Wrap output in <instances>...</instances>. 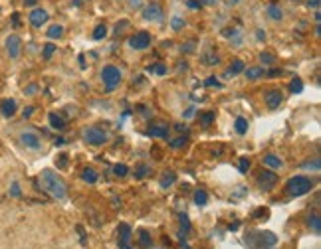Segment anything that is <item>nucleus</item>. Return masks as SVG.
<instances>
[{
  "mask_svg": "<svg viewBox=\"0 0 321 249\" xmlns=\"http://www.w3.org/2000/svg\"><path fill=\"white\" fill-rule=\"evenodd\" d=\"M68 157H66V155H62V157H60V168H66V164H68Z\"/></svg>",
  "mask_w": 321,
  "mask_h": 249,
  "instance_id": "49530a36",
  "label": "nucleus"
},
{
  "mask_svg": "<svg viewBox=\"0 0 321 249\" xmlns=\"http://www.w3.org/2000/svg\"><path fill=\"white\" fill-rule=\"evenodd\" d=\"M175 180H177V174H175V172H165V176L160 178V188H167V186L175 184Z\"/></svg>",
  "mask_w": 321,
  "mask_h": 249,
  "instance_id": "bb28decb",
  "label": "nucleus"
},
{
  "mask_svg": "<svg viewBox=\"0 0 321 249\" xmlns=\"http://www.w3.org/2000/svg\"><path fill=\"white\" fill-rule=\"evenodd\" d=\"M234 129H236L238 135H246V131H248V121H246L244 117H238V119L234 121Z\"/></svg>",
  "mask_w": 321,
  "mask_h": 249,
  "instance_id": "6ab92c4d",
  "label": "nucleus"
},
{
  "mask_svg": "<svg viewBox=\"0 0 321 249\" xmlns=\"http://www.w3.org/2000/svg\"><path fill=\"white\" fill-rule=\"evenodd\" d=\"M264 99H266V105L270 109H277L282 105V101H284V93L279 89H270L264 93Z\"/></svg>",
  "mask_w": 321,
  "mask_h": 249,
  "instance_id": "1a4fd4ad",
  "label": "nucleus"
},
{
  "mask_svg": "<svg viewBox=\"0 0 321 249\" xmlns=\"http://www.w3.org/2000/svg\"><path fill=\"white\" fill-rule=\"evenodd\" d=\"M260 62L272 66V64H275V58L272 56V54H268V52H262V54H260Z\"/></svg>",
  "mask_w": 321,
  "mask_h": 249,
  "instance_id": "7c9ffc66",
  "label": "nucleus"
},
{
  "mask_svg": "<svg viewBox=\"0 0 321 249\" xmlns=\"http://www.w3.org/2000/svg\"><path fill=\"white\" fill-rule=\"evenodd\" d=\"M62 34H64V28H62L60 24H54V26H50V30H48V38H50V40L62 38Z\"/></svg>",
  "mask_w": 321,
  "mask_h": 249,
  "instance_id": "b1692460",
  "label": "nucleus"
},
{
  "mask_svg": "<svg viewBox=\"0 0 321 249\" xmlns=\"http://www.w3.org/2000/svg\"><path fill=\"white\" fill-rule=\"evenodd\" d=\"M6 52H8V56L12 60L20 58V52H22V40H20V36L12 34V36L6 38Z\"/></svg>",
  "mask_w": 321,
  "mask_h": 249,
  "instance_id": "0eeeda50",
  "label": "nucleus"
},
{
  "mask_svg": "<svg viewBox=\"0 0 321 249\" xmlns=\"http://www.w3.org/2000/svg\"><path fill=\"white\" fill-rule=\"evenodd\" d=\"M200 121H203L205 125H210V123L214 121V113H212V111H210V113H205L203 117H200Z\"/></svg>",
  "mask_w": 321,
  "mask_h": 249,
  "instance_id": "4c0bfd02",
  "label": "nucleus"
},
{
  "mask_svg": "<svg viewBox=\"0 0 321 249\" xmlns=\"http://www.w3.org/2000/svg\"><path fill=\"white\" fill-rule=\"evenodd\" d=\"M242 71H244V62H242V60H234V62H232V66L226 69L224 77H230V75H238V73H242Z\"/></svg>",
  "mask_w": 321,
  "mask_h": 249,
  "instance_id": "2eb2a0df",
  "label": "nucleus"
},
{
  "mask_svg": "<svg viewBox=\"0 0 321 249\" xmlns=\"http://www.w3.org/2000/svg\"><path fill=\"white\" fill-rule=\"evenodd\" d=\"M186 4H188V8H192V10H196V8H200V2H194V0H188Z\"/></svg>",
  "mask_w": 321,
  "mask_h": 249,
  "instance_id": "c03bdc74",
  "label": "nucleus"
},
{
  "mask_svg": "<svg viewBox=\"0 0 321 249\" xmlns=\"http://www.w3.org/2000/svg\"><path fill=\"white\" fill-rule=\"evenodd\" d=\"M244 75L248 79H260L262 75H266V71H264V68H248L244 69Z\"/></svg>",
  "mask_w": 321,
  "mask_h": 249,
  "instance_id": "412c9836",
  "label": "nucleus"
},
{
  "mask_svg": "<svg viewBox=\"0 0 321 249\" xmlns=\"http://www.w3.org/2000/svg\"><path fill=\"white\" fill-rule=\"evenodd\" d=\"M171 28H173L175 32H179L181 28H184V18H181V16H175V18L171 20Z\"/></svg>",
  "mask_w": 321,
  "mask_h": 249,
  "instance_id": "c85d7f7f",
  "label": "nucleus"
},
{
  "mask_svg": "<svg viewBox=\"0 0 321 249\" xmlns=\"http://www.w3.org/2000/svg\"><path fill=\"white\" fill-rule=\"evenodd\" d=\"M207 85L208 87H222V83L216 79V77H208L207 79Z\"/></svg>",
  "mask_w": 321,
  "mask_h": 249,
  "instance_id": "58836bf2",
  "label": "nucleus"
},
{
  "mask_svg": "<svg viewBox=\"0 0 321 249\" xmlns=\"http://www.w3.org/2000/svg\"><path fill=\"white\" fill-rule=\"evenodd\" d=\"M277 182V176H275L272 170H262L260 176H258V186L262 190H272Z\"/></svg>",
  "mask_w": 321,
  "mask_h": 249,
  "instance_id": "6e6552de",
  "label": "nucleus"
},
{
  "mask_svg": "<svg viewBox=\"0 0 321 249\" xmlns=\"http://www.w3.org/2000/svg\"><path fill=\"white\" fill-rule=\"evenodd\" d=\"M311 188H313V182H311V178H307V176H294L286 184L288 194L294 196V198H299V196L307 194Z\"/></svg>",
  "mask_w": 321,
  "mask_h": 249,
  "instance_id": "f03ea898",
  "label": "nucleus"
},
{
  "mask_svg": "<svg viewBox=\"0 0 321 249\" xmlns=\"http://www.w3.org/2000/svg\"><path fill=\"white\" fill-rule=\"evenodd\" d=\"M48 22V12L44 8H34L32 12H30V24L34 26V28H42V24Z\"/></svg>",
  "mask_w": 321,
  "mask_h": 249,
  "instance_id": "9d476101",
  "label": "nucleus"
},
{
  "mask_svg": "<svg viewBox=\"0 0 321 249\" xmlns=\"http://www.w3.org/2000/svg\"><path fill=\"white\" fill-rule=\"evenodd\" d=\"M290 91H292V93H301V91H303V83H301V79L296 77V79L290 83Z\"/></svg>",
  "mask_w": 321,
  "mask_h": 249,
  "instance_id": "c756f323",
  "label": "nucleus"
},
{
  "mask_svg": "<svg viewBox=\"0 0 321 249\" xmlns=\"http://www.w3.org/2000/svg\"><path fill=\"white\" fill-rule=\"evenodd\" d=\"M183 117L184 119H190V117H194V107H188L186 111L183 113Z\"/></svg>",
  "mask_w": 321,
  "mask_h": 249,
  "instance_id": "37998d69",
  "label": "nucleus"
},
{
  "mask_svg": "<svg viewBox=\"0 0 321 249\" xmlns=\"http://www.w3.org/2000/svg\"><path fill=\"white\" fill-rule=\"evenodd\" d=\"M32 113H34V107H26L24 109V117H32Z\"/></svg>",
  "mask_w": 321,
  "mask_h": 249,
  "instance_id": "de8ad7c7",
  "label": "nucleus"
},
{
  "mask_svg": "<svg viewBox=\"0 0 321 249\" xmlns=\"http://www.w3.org/2000/svg\"><path fill=\"white\" fill-rule=\"evenodd\" d=\"M48 121H50L52 129H56V131H64V129H66V121H64L60 115L50 113V115H48Z\"/></svg>",
  "mask_w": 321,
  "mask_h": 249,
  "instance_id": "4468645a",
  "label": "nucleus"
},
{
  "mask_svg": "<svg viewBox=\"0 0 321 249\" xmlns=\"http://www.w3.org/2000/svg\"><path fill=\"white\" fill-rule=\"evenodd\" d=\"M129 172V168L125 166V164H115L113 166V174L115 176H125Z\"/></svg>",
  "mask_w": 321,
  "mask_h": 249,
  "instance_id": "2f4dec72",
  "label": "nucleus"
},
{
  "mask_svg": "<svg viewBox=\"0 0 321 249\" xmlns=\"http://www.w3.org/2000/svg\"><path fill=\"white\" fill-rule=\"evenodd\" d=\"M84 140L88 144H93V146H99V144H105L107 142V133L99 127H90L84 131Z\"/></svg>",
  "mask_w": 321,
  "mask_h": 249,
  "instance_id": "20e7f679",
  "label": "nucleus"
},
{
  "mask_svg": "<svg viewBox=\"0 0 321 249\" xmlns=\"http://www.w3.org/2000/svg\"><path fill=\"white\" fill-rule=\"evenodd\" d=\"M107 34V26L105 24H97L95 30H93V40H103Z\"/></svg>",
  "mask_w": 321,
  "mask_h": 249,
  "instance_id": "393cba45",
  "label": "nucleus"
},
{
  "mask_svg": "<svg viewBox=\"0 0 321 249\" xmlns=\"http://www.w3.org/2000/svg\"><path fill=\"white\" fill-rule=\"evenodd\" d=\"M181 227H183L186 233L190 231V222H188V218H186L184 214H181Z\"/></svg>",
  "mask_w": 321,
  "mask_h": 249,
  "instance_id": "e433bc0d",
  "label": "nucleus"
},
{
  "mask_svg": "<svg viewBox=\"0 0 321 249\" xmlns=\"http://www.w3.org/2000/svg\"><path fill=\"white\" fill-rule=\"evenodd\" d=\"M266 14H268L272 20H282V18H284V12H282V8H279L277 4H270V6L266 8Z\"/></svg>",
  "mask_w": 321,
  "mask_h": 249,
  "instance_id": "a211bd4d",
  "label": "nucleus"
},
{
  "mask_svg": "<svg viewBox=\"0 0 321 249\" xmlns=\"http://www.w3.org/2000/svg\"><path fill=\"white\" fill-rule=\"evenodd\" d=\"M151 45V34L149 32H137L135 36L129 38V47L131 49H147Z\"/></svg>",
  "mask_w": 321,
  "mask_h": 249,
  "instance_id": "423d86ee",
  "label": "nucleus"
},
{
  "mask_svg": "<svg viewBox=\"0 0 321 249\" xmlns=\"http://www.w3.org/2000/svg\"><path fill=\"white\" fill-rule=\"evenodd\" d=\"M54 52H56V45H54V44H46V45H44V54H42V56H44V60H50V58L54 56Z\"/></svg>",
  "mask_w": 321,
  "mask_h": 249,
  "instance_id": "72a5a7b5",
  "label": "nucleus"
},
{
  "mask_svg": "<svg viewBox=\"0 0 321 249\" xmlns=\"http://www.w3.org/2000/svg\"><path fill=\"white\" fill-rule=\"evenodd\" d=\"M16 109H18V107H16V101H14V99H4V101H0V111H2L4 117H8V119L14 117V115H16Z\"/></svg>",
  "mask_w": 321,
  "mask_h": 249,
  "instance_id": "ddd939ff",
  "label": "nucleus"
},
{
  "mask_svg": "<svg viewBox=\"0 0 321 249\" xmlns=\"http://www.w3.org/2000/svg\"><path fill=\"white\" fill-rule=\"evenodd\" d=\"M18 140H20L22 146L30 148V151H38L42 146V138H40V135L36 131H22L20 136H18Z\"/></svg>",
  "mask_w": 321,
  "mask_h": 249,
  "instance_id": "39448f33",
  "label": "nucleus"
},
{
  "mask_svg": "<svg viewBox=\"0 0 321 249\" xmlns=\"http://www.w3.org/2000/svg\"><path fill=\"white\" fill-rule=\"evenodd\" d=\"M307 226H309V229H313V233H315V235H319V233H321L319 216H317V214H315V216H311V218L307 220Z\"/></svg>",
  "mask_w": 321,
  "mask_h": 249,
  "instance_id": "5701e85b",
  "label": "nucleus"
},
{
  "mask_svg": "<svg viewBox=\"0 0 321 249\" xmlns=\"http://www.w3.org/2000/svg\"><path fill=\"white\" fill-rule=\"evenodd\" d=\"M207 4H214V0H207Z\"/></svg>",
  "mask_w": 321,
  "mask_h": 249,
  "instance_id": "603ef678",
  "label": "nucleus"
},
{
  "mask_svg": "<svg viewBox=\"0 0 321 249\" xmlns=\"http://www.w3.org/2000/svg\"><path fill=\"white\" fill-rule=\"evenodd\" d=\"M260 241H262V245H264V247H270V245H275L277 237H275L274 233L266 231V233H260Z\"/></svg>",
  "mask_w": 321,
  "mask_h": 249,
  "instance_id": "aec40b11",
  "label": "nucleus"
},
{
  "mask_svg": "<svg viewBox=\"0 0 321 249\" xmlns=\"http://www.w3.org/2000/svg\"><path fill=\"white\" fill-rule=\"evenodd\" d=\"M258 40H266V34H262V30H258Z\"/></svg>",
  "mask_w": 321,
  "mask_h": 249,
  "instance_id": "8fccbe9b",
  "label": "nucleus"
},
{
  "mask_svg": "<svg viewBox=\"0 0 321 249\" xmlns=\"http://www.w3.org/2000/svg\"><path fill=\"white\" fill-rule=\"evenodd\" d=\"M307 6L309 8H319V0H307Z\"/></svg>",
  "mask_w": 321,
  "mask_h": 249,
  "instance_id": "a18cd8bd",
  "label": "nucleus"
},
{
  "mask_svg": "<svg viewBox=\"0 0 321 249\" xmlns=\"http://www.w3.org/2000/svg\"><path fill=\"white\" fill-rule=\"evenodd\" d=\"M248 168H250V160H248V159H240V172L244 174Z\"/></svg>",
  "mask_w": 321,
  "mask_h": 249,
  "instance_id": "ea45409f",
  "label": "nucleus"
},
{
  "mask_svg": "<svg viewBox=\"0 0 321 249\" xmlns=\"http://www.w3.org/2000/svg\"><path fill=\"white\" fill-rule=\"evenodd\" d=\"M139 245L143 249H149L153 245V239H151V235H149L147 229H139Z\"/></svg>",
  "mask_w": 321,
  "mask_h": 249,
  "instance_id": "dca6fc26",
  "label": "nucleus"
},
{
  "mask_svg": "<svg viewBox=\"0 0 321 249\" xmlns=\"http://www.w3.org/2000/svg\"><path fill=\"white\" fill-rule=\"evenodd\" d=\"M129 241H131V226L129 224H121L119 226V247L131 249Z\"/></svg>",
  "mask_w": 321,
  "mask_h": 249,
  "instance_id": "9b49d317",
  "label": "nucleus"
},
{
  "mask_svg": "<svg viewBox=\"0 0 321 249\" xmlns=\"http://www.w3.org/2000/svg\"><path fill=\"white\" fill-rule=\"evenodd\" d=\"M208 202V194L205 190H196L194 192V204L196 206H207Z\"/></svg>",
  "mask_w": 321,
  "mask_h": 249,
  "instance_id": "a878e982",
  "label": "nucleus"
},
{
  "mask_svg": "<svg viewBox=\"0 0 321 249\" xmlns=\"http://www.w3.org/2000/svg\"><path fill=\"white\" fill-rule=\"evenodd\" d=\"M36 2H38V0H24L26 6H36Z\"/></svg>",
  "mask_w": 321,
  "mask_h": 249,
  "instance_id": "09e8293b",
  "label": "nucleus"
},
{
  "mask_svg": "<svg viewBox=\"0 0 321 249\" xmlns=\"http://www.w3.org/2000/svg\"><path fill=\"white\" fill-rule=\"evenodd\" d=\"M40 182H42V188L46 190L52 198L64 200V198L68 196V186H66V182L62 180L58 174H54L52 170H42Z\"/></svg>",
  "mask_w": 321,
  "mask_h": 249,
  "instance_id": "f257e3e1",
  "label": "nucleus"
},
{
  "mask_svg": "<svg viewBox=\"0 0 321 249\" xmlns=\"http://www.w3.org/2000/svg\"><path fill=\"white\" fill-rule=\"evenodd\" d=\"M184 144H186V138H184V136H179V138H175V140L171 142L173 148H181V146H184Z\"/></svg>",
  "mask_w": 321,
  "mask_h": 249,
  "instance_id": "c9c22d12",
  "label": "nucleus"
},
{
  "mask_svg": "<svg viewBox=\"0 0 321 249\" xmlns=\"http://www.w3.org/2000/svg\"><path fill=\"white\" fill-rule=\"evenodd\" d=\"M147 135L153 138H167L169 136V127H153L147 131Z\"/></svg>",
  "mask_w": 321,
  "mask_h": 249,
  "instance_id": "f3484780",
  "label": "nucleus"
},
{
  "mask_svg": "<svg viewBox=\"0 0 321 249\" xmlns=\"http://www.w3.org/2000/svg\"><path fill=\"white\" fill-rule=\"evenodd\" d=\"M143 16H145V20L160 22V20H163V10H160L159 4H149V6L143 10Z\"/></svg>",
  "mask_w": 321,
  "mask_h": 249,
  "instance_id": "f8f14e48",
  "label": "nucleus"
},
{
  "mask_svg": "<svg viewBox=\"0 0 321 249\" xmlns=\"http://www.w3.org/2000/svg\"><path fill=\"white\" fill-rule=\"evenodd\" d=\"M303 168H309V170H311V168H313V170H319V160L315 159L313 162H305V164H303Z\"/></svg>",
  "mask_w": 321,
  "mask_h": 249,
  "instance_id": "a19ab883",
  "label": "nucleus"
},
{
  "mask_svg": "<svg viewBox=\"0 0 321 249\" xmlns=\"http://www.w3.org/2000/svg\"><path fill=\"white\" fill-rule=\"evenodd\" d=\"M292 2H299V0H292Z\"/></svg>",
  "mask_w": 321,
  "mask_h": 249,
  "instance_id": "864d4df0",
  "label": "nucleus"
},
{
  "mask_svg": "<svg viewBox=\"0 0 321 249\" xmlns=\"http://www.w3.org/2000/svg\"><path fill=\"white\" fill-rule=\"evenodd\" d=\"M264 164L270 166V168H282V166H284V162L277 159L275 155H266V157H264Z\"/></svg>",
  "mask_w": 321,
  "mask_h": 249,
  "instance_id": "4be33fe9",
  "label": "nucleus"
},
{
  "mask_svg": "<svg viewBox=\"0 0 321 249\" xmlns=\"http://www.w3.org/2000/svg\"><path fill=\"white\" fill-rule=\"evenodd\" d=\"M101 79H103V85L107 91L115 89L121 83V69L115 68V66H105L101 69Z\"/></svg>",
  "mask_w": 321,
  "mask_h": 249,
  "instance_id": "7ed1b4c3",
  "label": "nucleus"
},
{
  "mask_svg": "<svg viewBox=\"0 0 321 249\" xmlns=\"http://www.w3.org/2000/svg\"><path fill=\"white\" fill-rule=\"evenodd\" d=\"M84 180L88 182V184H95L97 182V172L93 168H86L84 170Z\"/></svg>",
  "mask_w": 321,
  "mask_h": 249,
  "instance_id": "cd10ccee",
  "label": "nucleus"
},
{
  "mask_svg": "<svg viewBox=\"0 0 321 249\" xmlns=\"http://www.w3.org/2000/svg\"><path fill=\"white\" fill-rule=\"evenodd\" d=\"M38 89V87H36V85H30V87H28V89H26V93H34V91Z\"/></svg>",
  "mask_w": 321,
  "mask_h": 249,
  "instance_id": "3c124183",
  "label": "nucleus"
},
{
  "mask_svg": "<svg viewBox=\"0 0 321 249\" xmlns=\"http://www.w3.org/2000/svg\"><path fill=\"white\" fill-rule=\"evenodd\" d=\"M10 194H12L14 198H18V196H20V186H18V182H14V184H12V190H10Z\"/></svg>",
  "mask_w": 321,
  "mask_h": 249,
  "instance_id": "79ce46f5",
  "label": "nucleus"
},
{
  "mask_svg": "<svg viewBox=\"0 0 321 249\" xmlns=\"http://www.w3.org/2000/svg\"><path fill=\"white\" fill-rule=\"evenodd\" d=\"M149 172H151V168H149V166H139L137 170H135V176H137V178H145Z\"/></svg>",
  "mask_w": 321,
  "mask_h": 249,
  "instance_id": "f704fd0d",
  "label": "nucleus"
},
{
  "mask_svg": "<svg viewBox=\"0 0 321 249\" xmlns=\"http://www.w3.org/2000/svg\"><path fill=\"white\" fill-rule=\"evenodd\" d=\"M151 73H157V75H165L167 73V66H163V64H157V66H151L149 68Z\"/></svg>",
  "mask_w": 321,
  "mask_h": 249,
  "instance_id": "473e14b6",
  "label": "nucleus"
}]
</instances>
